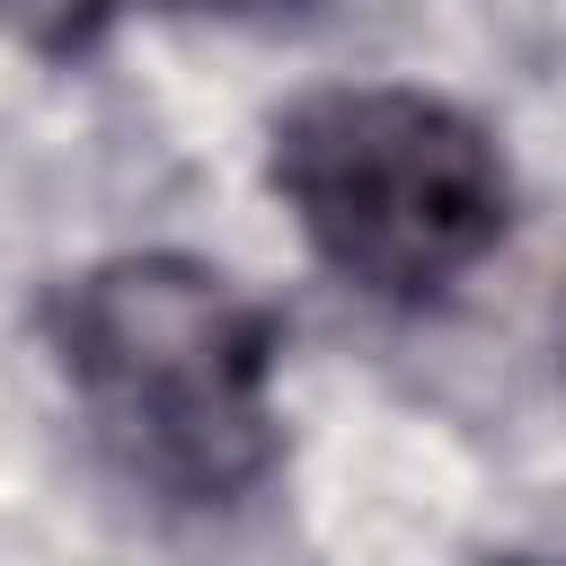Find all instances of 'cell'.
<instances>
[{"mask_svg": "<svg viewBox=\"0 0 566 566\" xmlns=\"http://www.w3.org/2000/svg\"><path fill=\"white\" fill-rule=\"evenodd\" d=\"M44 336L88 442L142 495L239 504L283 460V336L239 274L177 248H124L53 292Z\"/></svg>", "mask_w": 566, "mask_h": 566, "instance_id": "1", "label": "cell"}, {"mask_svg": "<svg viewBox=\"0 0 566 566\" xmlns=\"http://www.w3.org/2000/svg\"><path fill=\"white\" fill-rule=\"evenodd\" d=\"M265 177L310 256L371 301H442L513 230V177L495 133L407 80L310 88L274 115Z\"/></svg>", "mask_w": 566, "mask_h": 566, "instance_id": "2", "label": "cell"}, {"mask_svg": "<svg viewBox=\"0 0 566 566\" xmlns=\"http://www.w3.org/2000/svg\"><path fill=\"white\" fill-rule=\"evenodd\" d=\"M124 0H0V35L44 53V62H80L115 35Z\"/></svg>", "mask_w": 566, "mask_h": 566, "instance_id": "3", "label": "cell"}, {"mask_svg": "<svg viewBox=\"0 0 566 566\" xmlns=\"http://www.w3.org/2000/svg\"><path fill=\"white\" fill-rule=\"evenodd\" d=\"M124 9H195V18H292L310 0H124Z\"/></svg>", "mask_w": 566, "mask_h": 566, "instance_id": "4", "label": "cell"}, {"mask_svg": "<svg viewBox=\"0 0 566 566\" xmlns=\"http://www.w3.org/2000/svg\"><path fill=\"white\" fill-rule=\"evenodd\" d=\"M504 566H566V557H504Z\"/></svg>", "mask_w": 566, "mask_h": 566, "instance_id": "5", "label": "cell"}]
</instances>
